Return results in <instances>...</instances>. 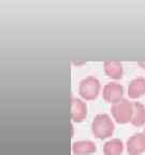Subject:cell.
<instances>
[{
	"label": "cell",
	"instance_id": "8",
	"mask_svg": "<svg viewBox=\"0 0 145 155\" xmlns=\"http://www.w3.org/2000/svg\"><path fill=\"white\" fill-rule=\"evenodd\" d=\"M103 70L104 73L113 80H121L124 75L123 64L118 61H104Z\"/></svg>",
	"mask_w": 145,
	"mask_h": 155
},
{
	"label": "cell",
	"instance_id": "10",
	"mask_svg": "<svg viewBox=\"0 0 145 155\" xmlns=\"http://www.w3.org/2000/svg\"><path fill=\"white\" fill-rule=\"evenodd\" d=\"M130 123L134 127H141L145 124V106L140 101H133V112Z\"/></svg>",
	"mask_w": 145,
	"mask_h": 155
},
{
	"label": "cell",
	"instance_id": "7",
	"mask_svg": "<svg viewBox=\"0 0 145 155\" xmlns=\"http://www.w3.org/2000/svg\"><path fill=\"white\" fill-rule=\"evenodd\" d=\"M145 94V78L138 77L130 81L127 90V95L130 99H138Z\"/></svg>",
	"mask_w": 145,
	"mask_h": 155
},
{
	"label": "cell",
	"instance_id": "11",
	"mask_svg": "<svg viewBox=\"0 0 145 155\" xmlns=\"http://www.w3.org/2000/svg\"><path fill=\"white\" fill-rule=\"evenodd\" d=\"M124 151V143L121 139L114 138L108 140L103 144L104 155H121Z\"/></svg>",
	"mask_w": 145,
	"mask_h": 155
},
{
	"label": "cell",
	"instance_id": "13",
	"mask_svg": "<svg viewBox=\"0 0 145 155\" xmlns=\"http://www.w3.org/2000/svg\"><path fill=\"white\" fill-rule=\"evenodd\" d=\"M143 134H144V135H145V128H144V130H143Z\"/></svg>",
	"mask_w": 145,
	"mask_h": 155
},
{
	"label": "cell",
	"instance_id": "4",
	"mask_svg": "<svg viewBox=\"0 0 145 155\" xmlns=\"http://www.w3.org/2000/svg\"><path fill=\"white\" fill-rule=\"evenodd\" d=\"M124 87L121 83L112 81L106 83L102 88V97L105 101L115 104L124 98Z\"/></svg>",
	"mask_w": 145,
	"mask_h": 155
},
{
	"label": "cell",
	"instance_id": "2",
	"mask_svg": "<svg viewBox=\"0 0 145 155\" xmlns=\"http://www.w3.org/2000/svg\"><path fill=\"white\" fill-rule=\"evenodd\" d=\"M132 112L133 102L126 99V98H123L115 104H112L111 106V114L113 116V119L118 124L130 123Z\"/></svg>",
	"mask_w": 145,
	"mask_h": 155
},
{
	"label": "cell",
	"instance_id": "3",
	"mask_svg": "<svg viewBox=\"0 0 145 155\" xmlns=\"http://www.w3.org/2000/svg\"><path fill=\"white\" fill-rule=\"evenodd\" d=\"M101 83L94 75H88L81 80L79 84V94L84 100H95L99 96Z\"/></svg>",
	"mask_w": 145,
	"mask_h": 155
},
{
	"label": "cell",
	"instance_id": "1",
	"mask_svg": "<svg viewBox=\"0 0 145 155\" xmlns=\"http://www.w3.org/2000/svg\"><path fill=\"white\" fill-rule=\"evenodd\" d=\"M115 125L109 114L99 113L95 116L92 123V133L97 139L104 140L110 138L114 133Z\"/></svg>",
	"mask_w": 145,
	"mask_h": 155
},
{
	"label": "cell",
	"instance_id": "5",
	"mask_svg": "<svg viewBox=\"0 0 145 155\" xmlns=\"http://www.w3.org/2000/svg\"><path fill=\"white\" fill-rule=\"evenodd\" d=\"M127 152L129 155H141L145 152V135L135 133L127 140Z\"/></svg>",
	"mask_w": 145,
	"mask_h": 155
},
{
	"label": "cell",
	"instance_id": "6",
	"mask_svg": "<svg viewBox=\"0 0 145 155\" xmlns=\"http://www.w3.org/2000/svg\"><path fill=\"white\" fill-rule=\"evenodd\" d=\"M70 114L72 121L75 123L84 121L87 116V106L84 100L72 97L70 99Z\"/></svg>",
	"mask_w": 145,
	"mask_h": 155
},
{
	"label": "cell",
	"instance_id": "9",
	"mask_svg": "<svg viewBox=\"0 0 145 155\" xmlns=\"http://www.w3.org/2000/svg\"><path fill=\"white\" fill-rule=\"evenodd\" d=\"M96 151V144L90 140H79L72 144V152L74 155H90Z\"/></svg>",
	"mask_w": 145,
	"mask_h": 155
},
{
	"label": "cell",
	"instance_id": "12",
	"mask_svg": "<svg viewBox=\"0 0 145 155\" xmlns=\"http://www.w3.org/2000/svg\"><path fill=\"white\" fill-rule=\"evenodd\" d=\"M138 65L140 66L141 68H143V69H145V61H138Z\"/></svg>",
	"mask_w": 145,
	"mask_h": 155
}]
</instances>
